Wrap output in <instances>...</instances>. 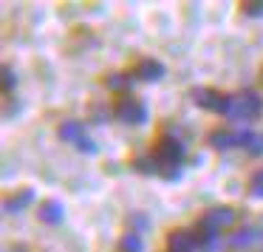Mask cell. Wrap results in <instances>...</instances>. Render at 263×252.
I'll use <instances>...</instances> for the list:
<instances>
[{"label": "cell", "instance_id": "obj_1", "mask_svg": "<svg viewBox=\"0 0 263 252\" xmlns=\"http://www.w3.org/2000/svg\"><path fill=\"white\" fill-rule=\"evenodd\" d=\"M263 114V99L257 97L255 91H238L227 99V111L223 116L229 119H238V122H252Z\"/></svg>", "mask_w": 263, "mask_h": 252}, {"label": "cell", "instance_id": "obj_2", "mask_svg": "<svg viewBox=\"0 0 263 252\" xmlns=\"http://www.w3.org/2000/svg\"><path fill=\"white\" fill-rule=\"evenodd\" d=\"M235 224H238V210L235 207H210V210L201 212L195 227L210 232V235H218L223 229H232Z\"/></svg>", "mask_w": 263, "mask_h": 252}, {"label": "cell", "instance_id": "obj_3", "mask_svg": "<svg viewBox=\"0 0 263 252\" xmlns=\"http://www.w3.org/2000/svg\"><path fill=\"white\" fill-rule=\"evenodd\" d=\"M184 159V142L173 133H164V136L156 142V161L159 167H181Z\"/></svg>", "mask_w": 263, "mask_h": 252}, {"label": "cell", "instance_id": "obj_4", "mask_svg": "<svg viewBox=\"0 0 263 252\" xmlns=\"http://www.w3.org/2000/svg\"><path fill=\"white\" fill-rule=\"evenodd\" d=\"M114 116L122 125H142L147 119V108H144V102L139 97H122L114 105Z\"/></svg>", "mask_w": 263, "mask_h": 252}, {"label": "cell", "instance_id": "obj_5", "mask_svg": "<svg viewBox=\"0 0 263 252\" xmlns=\"http://www.w3.org/2000/svg\"><path fill=\"white\" fill-rule=\"evenodd\" d=\"M57 133H60V139H63V142L77 145V150H82V153H93V150H97V145H93L91 139L85 136V128H82V122H77V119L63 122Z\"/></svg>", "mask_w": 263, "mask_h": 252}, {"label": "cell", "instance_id": "obj_6", "mask_svg": "<svg viewBox=\"0 0 263 252\" xmlns=\"http://www.w3.org/2000/svg\"><path fill=\"white\" fill-rule=\"evenodd\" d=\"M227 99L229 97H223V94L215 91V88H193V102L198 105V108L223 114V111H227Z\"/></svg>", "mask_w": 263, "mask_h": 252}, {"label": "cell", "instance_id": "obj_7", "mask_svg": "<svg viewBox=\"0 0 263 252\" xmlns=\"http://www.w3.org/2000/svg\"><path fill=\"white\" fill-rule=\"evenodd\" d=\"M195 244L198 238L190 229H173L167 235V252H195Z\"/></svg>", "mask_w": 263, "mask_h": 252}, {"label": "cell", "instance_id": "obj_8", "mask_svg": "<svg viewBox=\"0 0 263 252\" xmlns=\"http://www.w3.org/2000/svg\"><path fill=\"white\" fill-rule=\"evenodd\" d=\"M133 74H136V80H142V82H156V80L164 77V65H161L159 60L142 57L136 63V68H133Z\"/></svg>", "mask_w": 263, "mask_h": 252}, {"label": "cell", "instance_id": "obj_9", "mask_svg": "<svg viewBox=\"0 0 263 252\" xmlns=\"http://www.w3.org/2000/svg\"><path fill=\"white\" fill-rule=\"evenodd\" d=\"M31 199H34V190H31V187L14 190L12 195L3 199V210H6V212H20V210H26V207L31 204Z\"/></svg>", "mask_w": 263, "mask_h": 252}, {"label": "cell", "instance_id": "obj_10", "mask_svg": "<svg viewBox=\"0 0 263 252\" xmlns=\"http://www.w3.org/2000/svg\"><path fill=\"white\" fill-rule=\"evenodd\" d=\"M210 145L215 150H229V148H235V145H240V133H232V131L218 128V131L210 133Z\"/></svg>", "mask_w": 263, "mask_h": 252}, {"label": "cell", "instance_id": "obj_11", "mask_svg": "<svg viewBox=\"0 0 263 252\" xmlns=\"http://www.w3.org/2000/svg\"><path fill=\"white\" fill-rule=\"evenodd\" d=\"M40 221H46V224H60L63 221V204H60L57 199H46L40 204Z\"/></svg>", "mask_w": 263, "mask_h": 252}, {"label": "cell", "instance_id": "obj_12", "mask_svg": "<svg viewBox=\"0 0 263 252\" xmlns=\"http://www.w3.org/2000/svg\"><path fill=\"white\" fill-rule=\"evenodd\" d=\"M240 148H246L252 156H260L263 153V133L243 131V133H240Z\"/></svg>", "mask_w": 263, "mask_h": 252}, {"label": "cell", "instance_id": "obj_13", "mask_svg": "<svg viewBox=\"0 0 263 252\" xmlns=\"http://www.w3.org/2000/svg\"><path fill=\"white\" fill-rule=\"evenodd\" d=\"M119 252H144V244H142V235L139 232H125L119 241Z\"/></svg>", "mask_w": 263, "mask_h": 252}, {"label": "cell", "instance_id": "obj_14", "mask_svg": "<svg viewBox=\"0 0 263 252\" xmlns=\"http://www.w3.org/2000/svg\"><path fill=\"white\" fill-rule=\"evenodd\" d=\"M255 238H257V229L255 227H243V229H238L229 241H232V246H249Z\"/></svg>", "mask_w": 263, "mask_h": 252}, {"label": "cell", "instance_id": "obj_15", "mask_svg": "<svg viewBox=\"0 0 263 252\" xmlns=\"http://www.w3.org/2000/svg\"><path fill=\"white\" fill-rule=\"evenodd\" d=\"M130 85V77H125V74H108L105 77V88H110V91H125V88Z\"/></svg>", "mask_w": 263, "mask_h": 252}, {"label": "cell", "instance_id": "obj_16", "mask_svg": "<svg viewBox=\"0 0 263 252\" xmlns=\"http://www.w3.org/2000/svg\"><path fill=\"white\" fill-rule=\"evenodd\" d=\"M133 167H136L139 173H147V176L150 173H159V161H156V156L153 159H150V156H142V159L133 161Z\"/></svg>", "mask_w": 263, "mask_h": 252}, {"label": "cell", "instance_id": "obj_17", "mask_svg": "<svg viewBox=\"0 0 263 252\" xmlns=\"http://www.w3.org/2000/svg\"><path fill=\"white\" fill-rule=\"evenodd\" d=\"M249 193L255 195V199H263V167L252 173V178H249Z\"/></svg>", "mask_w": 263, "mask_h": 252}, {"label": "cell", "instance_id": "obj_18", "mask_svg": "<svg viewBox=\"0 0 263 252\" xmlns=\"http://www.w3.org/2000/svg\"><path fill=\"white\" fill-rule=\"evenodd\" d=\"M240 12L249 14V17H260V14H263V0H249V3H240Z\"/></svg>", "mask_w": 263, "mask_h": 252}, {"label": "cell", "instance_id": "obj_19", "mask_svg": "<svg viewBox=\"0 0 263 252\" xmlns=\"http://www.w3.org/2000/svg\"><path fill=\"white\" fill-rule=\"evenodd\" d=\"M14 82H17V77H14L12 65H3V91H12Z\"/></svg>", "mask_w": 263, "mask_h": 252}, {"label": "cell", "instance_id": "obj_20", "mask_svg": "<svg viewBox=\"0 0 263 252\" xmlns=\"http://www.w3.org/2000/svg\"><path fill=\"white\" fill-rule=\"evenodd\" d=\"M204 252H215V249H204Z\"/></svg>", "mask_w": 263, "mask_h": 252}]
</instances>
